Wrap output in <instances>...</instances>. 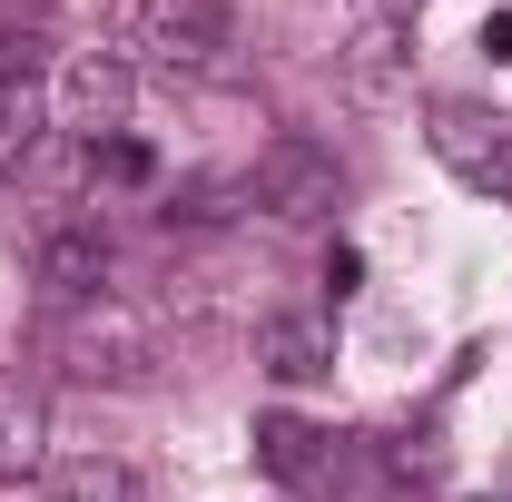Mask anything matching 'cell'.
Here are the masks:
<instances>
[{"label":"cell","instance_id":"cell-9","mask_svg":"<svg viewBox=\"0 0 512 502\" xmlns=\"http://www.w3.org/2000/svg\"><path fill=\"white\" fill-rule=\"evenodd\" d=\"M50 473V404L20 365H0V483H40Z\"/></svg>","mask_w":512,"mask_h":502},{"label":"cell","instance_id":"cell-15","mask_svg":"<svg viewBox=\"0 0 512 502\" xmlns=\"http://www.w3.org/2000/svg\"><path fill=\"white\" fill-rule=\"evenodd\" d=\"M483 60H512V10H493V20H483Z\"/></svg>","mask_w":512,"mask_h":502},{"label":"cell","instance_id":"cell-4","mask_svg":"<svg viewBox=\"0 0 512 502\" xmlns=\"http://www.w3.org/2000/svg\"><path fill=\"white\" fill-rule=\"evenodd\" d=\"M247 207H266L276 227H316V217H335L345 207V168H335V148H316V138H266L247 168Z\"/></svg>","mask_w":512,"mask_h":502},{"label":"cell","instance_id":"cell-2","mask_svg":"<svg viewBox=\"0 0 512 502\" xmlns=\"http://www.w3.org/2000/svg\"><path fill=\"white\" fill-rule=\"evenodd\" d=\"M50 345H60V365L79 384H148V375H158V325L128 306V296H89V306H69Z\"/></svg>","mask_w":512,"mask_h":502},{"label":"cell","instance_id":"cell-3","mask_svg":"<svg viewBox=\"0 0 512 502\" xmlns=\"http://www.w3.org/2000/svg\"><path fill=\"white\" fill-rule=\"evenodd\" d=\"M50 30H0V188L30 178V158L50 148Z\"/></svg>","mask_w":512,"mask_h":502},{"label":"cell","instance_id":"cell-11","mask_svg":"<svg viewBox=\"0 0 512 502\" xmlns=\"http://www.w3.org/2000/svg\"><path fill=\"white\" fill-rule=\"evenodd\" d=\"M60 502H128L138 483H128L119 453H99V443H69V453H50V473H40Z\"/></svg>","mask_w":512,"mask_h":502},{"label":"cell","instance_id":"cell-10","mask_svg":"<svg viewBox=\"0 0 512 502\" xmlns=\"http://www.w3.org/2000/svg\"><path fill=\"white\" fill-rule=\"evenodd\" d=\"M335 60H345V79H355V99H394V89H404V30H394V10H365Z\"/></svg>","mask_w":512,"mask_h":502},{"label":"cell","instance_id":"cell-8","mask_svg":"<svg viewBox=\"0 0 512 502\" xmlns=\"http://www.w3.org/2000/svg\"><path fill=\"white\" fill-rule=\"evenodd\" d=\"M256 375H276V384H316V375H335V335H325V315H316V306L256 315Z\"/></svg>","mask_w":512,"mask_h":502},{"label":"cell","instance_id":"cell-1","mask_svg":"<svg viewBox=\"0 0 512 502\" xmlns=\"http://www.w3.org/2000/svg\"><path fill=\"white\" fill-rule=\"evenodd\" d=\"M109 50L148 79H178V89H237L247 79L237 20L217 0H109Z\"/></svg>","mask_w":512,"mask_h":502},{"label":"cell","instance_id":"cell-5","mask_svg":"<svg viewBox=\"0 0 512 502\" xmlns=\"http://www.w3.org/2000/svg\"><path fill=\"white\" fill-rule=\"evenodd\" d=\"M128 99H138V69L119 50H60V69H50V128L60 138H79V148L119 138Z\"/></svg>","mask_w":512,"mask_h":502},{"label":"cell","instance_id":"cell-6","mask_svg":"<svg viewBox=\"0 0 512 502\" xmlns=\"http://www.w3.org/2000/svg\"><path fill=\"white\" fill-rule=\"evenodd\" d=\"M424 119H434L424 138H434V158H444L453 178L473 197H493V207H512V119L473 109V99H434Z\"/></svg>","mask_w":512,"mask_h":502},{"label":"cell","instance_id":"cell-7","mask_svg":"<svg viewBox=\"0 0 512 502\" xmlns=\"http://www.w3.org/2000/svg\"><path fill=\"white\" fill-rule=\"evenodd\" d=\"M30 286H40V306H50V315L109 296V237H99L89 217H60V227L30 247Z\"/></svg>","mask_w":512,"mask_h":502},{"label":"cell","instance_id":"cell-16","mask_svg":"<svg viewBox=\"0 0 512 502\" xmlns=\"http://www.w3.org/2000/svg\"><path fill=\"white\" fill-rule=\"evenodd\" d=\"M384 10H414V0H384Z\"/></svg>","mask_w":512,"mask_h":502},{"label":"cell","instance_id":"cell-12","mask_svg":"<svg viewBox=\"0 0 512 502\" xmlns=\"http://www.w3.org/2000/svg\"><path fill=\"white\" fill-rule=\"evenodd\" d=\"M89 178H99V188H148V178H158V148H148V138H99V148H89Z\"/></svg>","mask_w":512,"mask_h":502},{"label":"cell","instance_id":"cell-13","mask_svg":"<svg viewBox=\"0 0 512 502\" xmlns=\"http://www.w3.org/2000/svg\"><path fill=\"white\" fill-rule=\"evenodd\" d=\"M256 463L296 483V473L316 463V424H296V414H266V424H256Z\"/></svg>","mask_w":512,"mask_h":502},{"label":"cell","instance_id":"cell-14","mask_svg":"<svg viewBox=\"0 0 512 502\" xmlns=\"http://www.w3.org/2000/svg\"><path fill=\"white\" fill-rule=\"evenodd\" d=\"M325 286H335V296H355V286H365V256L335 247V256H325Z\"/></svg>","mask_w":512,"mask_h":502}]
</instances>
